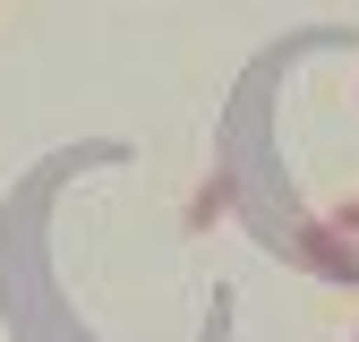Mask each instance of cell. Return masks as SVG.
<instances>
[{"mask_svg":"<svg viewBox=\"0 0 359 342\" xmlns=\"http://www.w3.org/2000/svg\"><path fill=\"white\" fill-rule=\"evenodd\" d=\"M299 248L325 266V282H359V240H342L334 223H308V231H299Z\"/></svg>","mask_w":359,"mask_h":342,"instance_id":"obj_1","label":"cell"},{"mask_svg":"<svg viewBox=\"0 0 359 342\" xmlns=\"http://www.w3.org/2000/svg\"><path fill=\"white\" fill-rule=\"evenodd\" d=\"M222 205H231V180H205V189H197V205H189V223L205 231V223H214V214H222Z\"/></svg>","mask_w":359,"mask_h":342,"instance_id":"obj_2","label":"cell"},{"mask_svg":"<svg viewBox=\"0 0 359 342\" xmlns=\"http://www.w3.org/2000/svg\"><path fill=\"white\" fill-rule=\"evenodd\" d=\"M325 223H334V231H342V240H359V189H351V197H334V205H325Z\"/></svg>","mask_w":359,"mask_h":342,"instance_id":"obj_3","label":"cell"}]
</instances>
